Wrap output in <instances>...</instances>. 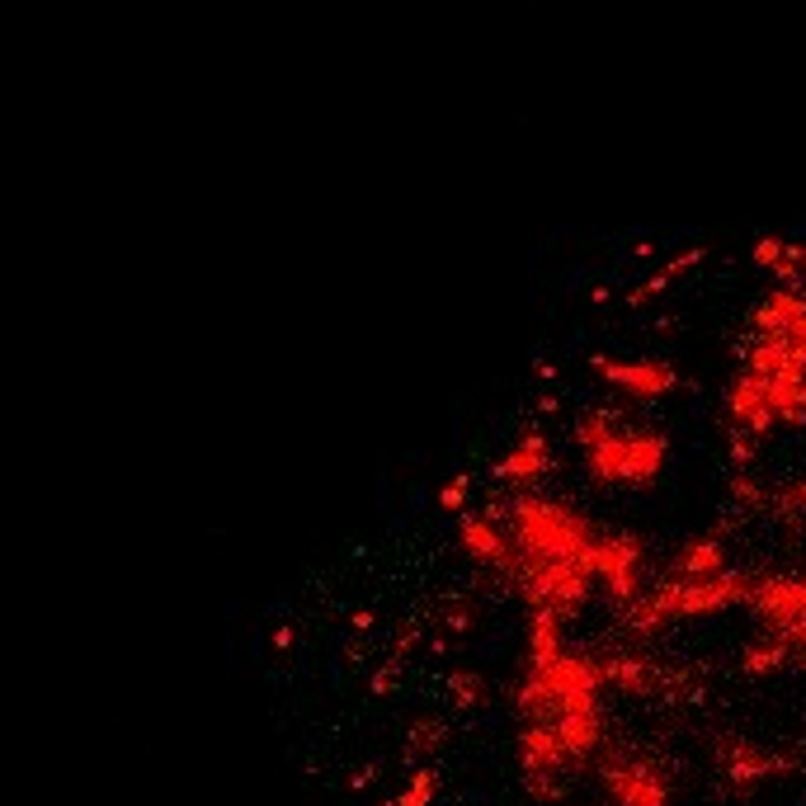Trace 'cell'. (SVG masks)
I'll list each match as a JSON object with an SVG mask.
<instances>
[{"label": "cell", "mask_w": 806, "mask_h": 806, "mask_svg": "<svg viewBox=\"0 0 806 806\" xmlns=\"http://www.w3.org/2000/svg\"><path fill=\"white\" fill-rule=\"evenodd\" d=\"M448 736H453V726H448L444 712H415L411 722H406V741H401V755H406V764H439V755L448 750Z\"/></svg>", "instance_id": "9c48e42d"}, {"label": "cell", "mask_w": 806, "mask_h": 806, "mask_svg": "<svg viewBox=\"0 0 806 806\" xmlns=\"http://www.w3.org/2000/svg\"><path fill=\"white\" fill-rule=\"evenodd\" d=\"M797 279L806 283V241H802V260H797Z\"/></svg>", "instance_id": "ffe728a7"}, {"label": "cell", "mask_w": 806, "mask_h": 806, "mask_svg": "<svg viewBox=\"0 0 806 806\" xmlns=\"http://www.w3.org/2000/svg\"><path fill=\"white\" fill-rule=\"evenodd\" d=\"M373 627H378L373 609H354V613H349V637H373Z\"/></svg>", "instance_id": "ac0fdd59"}, {"label": "cell", "mask_w": 806, "mask_h": 806, "mask_svg": "<svg viewBox=\"0 0 806 806\" xmlns=\"http://www.w3.org/2000/svg\"><path fill=\"white\" fill-rule=\"evenodd\" d=\"M401 684H406V660L382 656L378 665L368 670V693H373V698H392V693H401Z\"/></svg>", "instance_id": "e0dca14e"}, {"label": "cell", "mask_w": 806, "mask_h": 806, "mask_svg": "<svg viewBox=\"0 0 806 806\" xmlns=\"http://www.w3.org/2000/svg\"><path fill=\"white\" fill-rule=\"evenodd\" d=\"M477 618H481L477 594H453V599L444 604V618H439V623H444L453 637H462V632H472V627H477Z\"/></svg>", "instance_id": "2e32d148"}, {"label": "cell", "mask_w": 806, "mask_h": 806, "mask_svg": "<svg viewBox=\"0 0 806 806\" xmlns=\"http://www.w3.org/2000/svg\"><path fill=\"white\" fill-rule=\"evenodd\" d=\"M590 774L609 806H675L679 797L675 764L651 745L623 741V736L604 745V755L594 759Z\"/></svg>", "instance_id": "277c9868"}, {"label": "cell", "mask_w": 806, "mask_h": 806, "mask_svg": "<svg viewBox=\"0 0 806 806\" xmlns=\"http://www.w3.org/2000/svg\"><path fill=\"white\" fill-rule=\"evenodd\" d=\"M769 514L802 524V519H806V472H802V477H792V481H783V486H774V510H769Z\"/></svg>", "instance_id": "9a60e30c"}, {"label": "cell", "mask_w": 806, "mask_h": 806, "mask_svg": "<svg viewBox=\"0 0 806 806\" xmlns=\"http://www.w3.org/2000/svg\"><path fill=\"white\" fill-rule=\"evenodd\" d=\"M297 646V627H274V651H293Z\"/></svg>", "instance_id": "d6986e66"}, {"label": "cell", "mask_w": 806, "mask_h": 806, "mask_svg": "<svg viewBox=\"0 0 806 806\" xmlns=\"http://www.w3.org/2000/svg\"><path fill=\"white\" fill-rule=\"evenodd\" d=\"M736 670H741L745 679L802 675V665H797V651H792L783 637H774V632H755L750 642H741V651H736Z\"/></svg>", "instance_id": "ba28073f"}, {"label": "cell", "mask_w": 806, "mask_h": 806, "mask_svg": "<svg viewBox=\"0 0 806 806\" xmlns=\"http://www.w3.org/2000/svg\"><path fill=\"white\" fill-rule=\"evenodd\" d=\"M552 477H557V439L538 420L514 429L510 444L491 458V491H543Z\"/></svg>", "instance_id": "52a82bcc"}, {"label": "cell", "mask_w": 806, "mask_h": 806, "mask_svg": "<svg viewBox=\"0 0 806 806\" xmlns=\"http://www.w3.org/2000/svg\"><path fill=\"white\" fill-rule=\"evenodd\" d=\"M703 260V250H684V255H670L665 260V269H656L651 279H646V288H637V297H656V293H665L675 279H684V274H693V264Z\"/></svg>", "instance_id": "5bb4252c"}, {"label": "cell", "mask_w": 806, "mask_h": 806, "mask_svg": "<svg viewBox=\"0 0 806 806\" xmlns=\"http://www.w3.org/2000/svg\"><path fill=\"white\" fill-rule=\"evenodd\" d=\"M797 260H802V241H792L783 231H764L750 246V264H755L764 283L769 279H797Z\"/></svg>", "instance_id": "30bf717a"}, {"label": "cell", "mask_w": 806, "mask_h": 806, "mask_svg": "<svg viewBox=\"0 0 806 806\" xmlns=\"http://www.w3.org/2000/svg\"><path fill=\"white\" fill-rule=\"evenodd\" d=\"M604 806H609V802H604Z\"/></svg>", "instance_id": "44dd1931"}, {"label": "cell", "mask_w": 806, "mask_h": 806, "mask_svg": "<svg viewBox=\"0 0 806 806\" xmlns=\"http://www.w3.org/2000/svg\"><path fill=\"white\" fill-rule=\"evenodd\" d=\"M759 632H774L797 651V665L806 670V561L797 566H759L750 609Z\"/></svg>", "instance_id": "8992f818"}, {"label": "cell", "mask_w": 806, "mask_h": 806, "mask_svg": "<svg viewBox=\"0 0 806 806\" xmlns=\"http://www.w3.org/2000/svg\"><path fill=\"white\" fill-rule=\"evenodd\" d=\"M434 505H439V514H448V519H458L462 510H472L477 505V481L467 477V472H458V477H448L439 491H434Z\"/></svg>", "instance_id": "4fadbf2b"}, {"label": "cell", "mask_w": 806, "mask_h": 806, "mask_svg": "<svg viewBox=\"0 0 806 806\" xmlns=\"http://www.w3.org/2000/svg\"><path fill=\"white\" fill-rule=\"evenodd\" d=\"M439 797H444L439 764H406V778L387 806H439Z\"/></svg>", "instance_id": "8fae6325"}, {"label": "cell", "mask_w": 806, "mask_h": 806, "mask_svg": "<svg viewBox=\"0 0 806 806\" xmlns=\"http://www.w3.org/2000/svg\"><path fill=\"white\" fill-rule=\"evenodd\" d=\"M708 769L717 788L736 802H750L759 792L783 788L806 778V745L797 741H759L745 731H712L708 736Z\"/></svg>", "instance_id": "3957f363"}, {"label": "cell", "mask_w": 806, "mask_h": 806, "mask_svg": "<svg viewBox=\"0 0 806 806\" xmlns=\"http://www.w3.org/2000/svg\"><path fill=\"white\" fill-rule=\"evenodd\" d=\"M590 378L632 411H656L684 392V368L665 354H590Z\"/></svg>", "instance_id": "5b68a950"}, {"label": "cell", "mask_w": 806, "mask_h": 806, "mask_svg": "<svg viewBox=\"0 0 806 806\" xmlns=\"http://www.w3.org/2000/svg\"><path fill=\"white\" fill-rule=\"evenodd\" d=\"M571 453L594 491L609 495H646L656 491L670 458L675 439L651 411H632L623 401H594L571 415Z\"/></svg>", "instance_id": "7a4b0ae2"}, {"label": "cell", "mask_w": 806, "mask_h": 806, "mask_svg": "<svg viewBox=\"0 0 806 806\" xmlns=\"http://www.w3.org/2000/svg\"><path fill=\"white\" fill-rule=\"evenodd\" d=\"M806 429V283L769 279L745 312L722 387L726 467H759L764 444Z\"/></svg>", "instance_id": "6da1fadb"}, {"label": "cell", "mask_w": 806, "mask_h": 806, "mask_svg": "<svg viewBox=\"0 0 806 806\" xmlns=\"http://www.w3.org/2000/svg\"><path fill=\"white\" fill-rule=\"evenodd\" d=\"M444 689H448L453 712H481L491 703V684H486V675L472 670V665H453L444 675Z\"/></svg>", "instance_id": "7c38bea8"}]
</instances>
